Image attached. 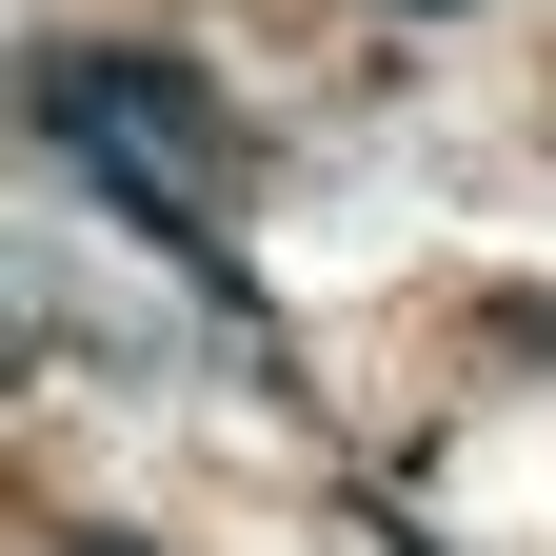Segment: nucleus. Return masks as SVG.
<instances>
[{
    "mask_svg": "<svg viewBox=\"0 0 556 556\" xmlns=\"http://www.w3.org/2000/svg\"><path fill=\"white\" fill-rule=\"evenodd\" d=\"M21 100H40V139H60V160H80L119 219L160 239L199 299H219V318L258 299V278L219 258V219H199V199L239 179V119H219V80H199V60H139V40H40V60H21Z\"/></svg>",
    "mask_w": 556,
    "mask_h": 556,
    "instance_id": "obj_1",
    "label": "nucleus"
},
{
    "mask_svg": "<svg viewBox=\"0 0 556 556\" xmlns=\"http://www.w3.org/2000/svg\"><path fill=\"white\" fill-rule=\"evenodd\" d=\"M60 556H139V536H60Z\"/></svg>",
    "mask_w": 556,
    "mask_h": 556,
    "instance_id": "obj_2",
    "label": "nucleus"
}]
</instances>
